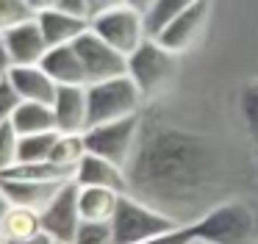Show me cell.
<instances>
[{
    "mask_svg": "<svg viewBox=\"0 0 258 244\" xmlns=\"http://www.w3.org/2000/svg\"><path fill=\"white\" fill-rule=\"evenodd\" d=\"M128 194L191 225L222 203V161L206 136L158 116H142V133L128 166Z\"/></svg>",
    "mask_w": 258,
    "mask_h": 244,
    "instance_id": "obj_1",
    "label": "cell"
},
{
    "mask_svg": "<svg viewBox=\"0 0 258 244\" xmlns=\"http://www.w3.org/2000/svg\"><path fill=\"white\" fill-rule=\"evenodd\" d=\"M195 225V238L206 244H252L255 214L241 200H222Z\"/></svg>",
    "mask_w": 258,
    "mask_h": 244,
    "instance_id": "obj_2",
    "label": "cell"
},
{
    "mask_svg": "<svg viewBox=\"0 0 258 244\" xmlns=\"http://www.w3.org/2000/svg\"><path fill=\"white\" fill-rule=\"evenodd\" d=\"M180 222H175L172 216L161 214L158 208L142 203L134 194H119L117 211H114L111 219V230H114V244H139L147 241L153 236H161V233L178 227Z\"/></svg>",
    "mask_w": 258,
    "mask_h": 244,
    "instance_id": "obj_3",
    "label": "cell"
},
{
    "mask_svg": "<svg viewBox=\"0 0 258 244\" xmlns=\"http://www.w3.org/2000/svg\"><path fill=\"white\" fill-rule=\"evenodd\" d=\"M86 100H89V128H92L139 114L145 94L131 75H119V78H108V81L86 83Z\"/></svg>",
    "mask_w": 258,
    "mask_h": 244,
    "instance_id": "obj_4",
    "label": "cell"
},
{
    "mask_svg": "<svg viewBox=\"0 0 258 244\" xmlns=\"http://www.w3.org/2000/svg\"><path fill=\"white\" fill-rule=\"evenodd\" d=\"M139 133H142V111L122 116V119H114V122L92 125L84 131L86 153H95L119 166H128L131 155H134L136 144H139Z\"/></svg>",
    "mask_w": 258,
    "mask_h": 244,
    "instance_id": "obj_5",
    "label": "cell"
},
{
    "mask_svg": "<svg viewBox=\"0 0 258 244\" xmlns=\"http://www.w3.org/2000/svg\"><path fill=\"white\" fill-rule=\"evenodd\" d=\"M175 72V53L167 50L158 39L147 36L134 53L128 55V75L142 89L145 97L156 94Z\"/></svg>",
    "mask_w": 258,
    "mask_h": 244,
    "instance_id": "obj_6",
    "label": "cell"
},
{
    "mask_svg": "<svg viewBox=\"0 0 258 244\" xmlns=\"http://www.w3.org/2000/svg\"><path fill=\"white\" fill-rule=\"evenodd\" d=\"M92 31L100 33L108 44L119 50V53L131 55L150 33L145 25V14H139L131 6H114V9H103L92 17Z\"/></svg>",
    "mask_w": 258,
    "mask_h": 244,
    "instance_id": "obj_7",
    "label": "cell"
},
{
    "mask_svg": "<svg viewBox=\"0 0 258 244\" xmlns=\"http://www.w3.org/2000/svg\"><path fill=\"white\" fill-rule=\"evenodd\" d=\"M75 53L81 55V64L86 72V83L108 81V78L128 75V55L119 53L114 44H108L100 33H95L89 28L86 33H81L73 42Z\"/></svg>",
    "mask_w": 258,
    "mask_h": 244,
    "instance_id": "obj_8",
    "label": "cell"
},
{
    "mask_svg": "<svg viewBox=\"0 0 258 244\" xmlns=\"http://www.w3.org/2000/svg\"><path fill=\"white\" fill-rule=\"evenodd\" d=\"M78 194H81V186L75 180H67L58 189L56 197L47 203V208L42 211V230L50 233L58 244H73L81 225H84Z\"/></svg>",
    "mask_w": 258,
    "mask_h": 244,
    "instance_id": "obj_9",
    "label": "cell"
},
{
    "mask_svg": "<svg viewBox=\"0 0 258 244\" xmlns=\"http://www.w3.org/2000/svg\"><path fill=\"white\" fill-rule=\"evenodd\" d=\"M208 11H211V0H197V3H191L186 11H180L172 22H167L153 39H158V42L167 50H172V53H183V50L191 47L195 39L200 36L203 25H206V20H208Z\"/></svg>",
    "mask_w": 258,
    "mask_h": 244,
    "instance_id": "obj_10",
    "label": "cell"
},
{
    "mask_svg": "<svg viewBox=\"0 0 258 244\" xmlns=\"http://www.w3.org/2000/svg\"><path fill=\"white\" fill-rule=\"evenodd\" d=\"M3 39H6V47H9V55H12L14 67H25V64H39L42 58H45V53L50 50V44H47L45 33H42V25L36 17H31V20L20 22V25L9 28L6 33H3Z\"/></svg>",
    "mask_w": 258,
    "mask_h": 244,
    "instance_id": "obj_11",
    "label": "cell"
},
{
    "mask_svg": "<svg viewBox=\"0 0 258 244\" xmlns=\"http://www.w3.org/2000/svg\"><path fill=\"white\" fill-rule=\"evenodd\" d=\"M58 133H84L89 128V100L86 86H58L53 100Z\"/></svg>",
    "mask_w": 258,
    "mask_h": 244,
    "instance_id": "obj_12",
    "label": "cell"
},
{
    "mask_svg": "<svg viewBox=\"0 0 258 244\" xmlns=\"http://www.w3.org/2000/svg\"><path fill=\"white\" fill-rule=\"evenodd\" d=\"M67 183V180H64ZM61 180H25V177H0V189L6 194V200L12 205H23V208L45 211L47 203L58 194V189L64 186Z\"/></svg>",
    "mask_w": 258,
    "mask_h": 244,
    "instance_id": "obj_13",
    "label": "cell"
},
{
    "mask_svg": "<svg viewBox=\"0 0 258 244\" xmlns=\"http://www.w3.org/2000/svg\"><path fill=\"white\" fill-rule=\"evenodd\" d=\"M78 186H103V189H114V192L125 194L128 192V175H125V166L114 164L108 158H100L95 153H86L81 158L78 169L73 177Z\"/></svg>",
    "mask_w": 258,
    "mask_h": 244,
    "instance_id": "obj_14",
    "label": "cell"
},
{
    "mask_svg": "<svg viewBox=\"0 0 258 244\" xmlns=\"http://www.w3.org/2000/svg\"><path fill=\"white\" fill-rule=\"evenodd\" d=\"M9 81L17 89V94L23 100H34V103H50L56 100V89L58 83L42 70L39 64H25V67H12L9 72Z\"/></svg>",
    "mask_w": 258,
    "mask_h": 244,
    "instance_id": "obj_15",
    "label": "cell"
},
{
    "mask_svg": "<svg viewBox=\"0 0 258 244\" xmlns=\"http://www.w3.org/2000/svg\"><path fill=\"white\" fill-rule=\"evenodd\" d=\"M39 67L58 83V86H86V72L81 64V55L73 44H58L45 53Z\"/></svg>",
    "mask_w": 258,
    "mask_h": 244,
    "instance_id": "obj_16",
    "label": "cell"
},
{
    "mask_svg": "<svg viewBox=\"0 0 258 244\" xmlns=\"http://www.w3.org/2000/svg\"><path fill=\"white\" fill-rule=\"evenodd\" d=\"M42 25V33H45L47 44L50 47H58V44H73L81 33H86L92 28V20H84V17L67 14L61 9H47L36 14Z\"/></svg>",
    "mask_w": 258,
    "mask_h": 244,
    "instance_id": "obj_17",
    "label": "cell"
},
{
    "mask_svg": "<svg viewBox=\"0 0 258 244\" xmlns=\"http://www.w3.org/2000/svg\"><path fill=\"white\" fill-rule=\"evenodd\" d=\"M14 128L20 136H31V133H50L56 128V114H53L50 103H34V100H23L12 116Z\"/></svg>",
    "mask_w": 258,
    "mask_h": 244,
    "instance_id": "obj_18",
    "label": "cell"
},
{
    "mask_svg": "<svg viewBox=\"0 0 258 244\" xmlns=\"http://www.w3.org/2000/svg\"><path fill=\"white\" fill-rule=\"evenodd\" d=\"M78 203L84 222H111L119 203V192L103 186H81Z\"/></svg>",
    "mask_w": 258,
    "mask_h": 244,
    "instance_id": "obj_19",
    "label": "cell"
},
{
    "mask_svg": "<svg viewBox=\"0 0 258 244\" xmlns=\"http://www.w3.org/2000/svg\"><path fill=\"white\" fill-rule=\"evenodd\" d=\"M42 233V214L34 208L23 205H9V211L0 219V241H12V238H28Z\"/></svg>",
    "mask_w": 258,
    "mask_h": 244,
    "instance_id": "obj_20",
    "label": "cell"
},
{
    "mask_svg": "<svg viewBox=\"0 0 258 244\" xmlns=\"http://www.w3.org/2000/svg\"><path fill=\"white\" fill-rule=\"evenodd\" d=\"M84 155H86L84 133H58L56 144H53V153H50V161H56V164L75 172Z\"/></svg>",
    "mask_w": 258,
    "mask_h": 244,
    "instance_id": "obj_21",
    "label": "cell"
},
{
    "mask_svg": "<svg viewBox=\"0 0 258 244\" xmlns=\"http://www.w3.org/2000/svg\"><path fill=\"white\" fill-rule=\"evenodd\" d=\"M58 139V131L50 133H31V136H20V153L17 164H34V161H50L53 144Z\"/></svg>",
    "mask_w": 258,
    "mask_h": 244,
    "instance_id": "obj_22",
    "label": "cell"
},
{
    "mask_svg": "<svg viewBox=\"0 0 258 244\" xmlns=\"http://www.w3.org/2000/svg\"><path fill=\"white\" fill-rule=\"evenodd\" d=\"M191 3H197V0H156V3H153V9L145 14L147 33H150V36H156V33L161 31L167 22H172L175 17H178L180 11H186Z\"/></svg>",
    "mask_w": 258,
    "mask_h": 244,
    "instance_id": "obj_23",
    "label": "cell"
},
{
    "mask_svg": "<svg viewBox=\"0 0 258 244\" xmlns=\"http://www.w3.org/2000/svg\"><path fill=\"white\" fill-rule=\"evenodd\" d=\"M31 17H36V11L28 6V0H0V33H6L9 28L20 25Z\"/></svg>",
    "mask_w": 258,
    "mask_h": 244,
    "instance_id": "obj_24",
    "label": "cell"
},
{
    "mask_svg": "<svg viewBox=\"0 0 258 244\" xmlns=\"http://www.w3.org/2000/svg\"><path fill=\"white\" fill-rule=\"evenodd\" d=\"M17 153H20V133L14 128V122H3L0 125V172L17 164Z\"/></svg>",
    "mask_w": 258,
    "mask_h": 244,
    "instance_id": "obj_25",
    "label": "cell"
},
{
    "mask_svg": "<svg viewBox=\"0 0 258 244\" xmlns=\"http://www.w3.org/2000/svg\"><path fill=\"white\" fill-rule=\"evenodd\" d=\"M73 244H114L111 222H84Z\"/></svg>",
    "mask_w": 258,
    "mask_h": 244,
    "instance_id": "obj_26",
    "label": "cell"
},
{
    "mask_svg": "<svg viewBox=\"0 0 258 244\" xmlns=\"http://www.w3.org/2000/svg\"><path fill=\"white\" fill-rule=\"evenodd\" d=\"M241 114H244L250 136L258 142V83H250V86L241 89Z\"/></svg>",
    "mask_w": 258,
    "mask_h": 244,
    "instance_id": "obj_27",
    "label": "cell"
},
{
    "mask_svg": "<svg viewBox=\"0 0 258 244\" xmlns=\"http://www.w3.org/2000/svg\"><path fill=\"white\" fill-rule=\"evenodd\" d=\"M20 103H23V97H20L17 89L12 86V81H9V78H0V125L12 119Z\"/></svg>",
    "mask_w": 258,
    "mask_h": 244,
    "instance_id": "obj_28",
    "label": "cell"
},
{
    "mask_svg": "<svg viewBox=\"0 0 258 244\" xmlns=\"http://www.w3.org/2000/svg\"><path fill=\"white\" fill-rule=\"evenodd\" d=\"M191 241H195V225H178L172 230L161 233V236H153L139 244H191Z\"/></svg>",
    "mask_w": 258,
    "mask_h": 244,
    "instance_id": "obj_29",
    "label": "cell"
},
{
    "mask_svg": "<svg viewBox=\"0 0 258 244\" xmlns=\"http://www.w3.org/2000/svg\"><path fill=\"white\" fill-rule=\"evenodd\" d=\"M58 9L67 11V14L84 17V20H92V17H95V6H92V0H61Z\"/></svg>",
    "mask_w": 258,
    "mask_h": 244,
    "instance_id": "obj_30",
    "label": "cell"
},
{
    "mask_svg": "<svg viewBox=\"0 0 258 244\" xmlns=\"http://www.w3.org/2000/svg\"><path fill=\"white\" fill-rule=\"evenodd\" d=\"M0 244H58L50 233H36V236H28V238H12V241H0Z\"/></svg>",
    "mask_w": 258,
    "mask_h": 244,
    "instance_id": "obj_31",
    "label": "cell"
},
{
    "mask_svg": "<svg viewBox=\"0 0 258 244\" xmlns=\"http://www.w3.org/2000/svg\"><path fill=\"white\" fill-rule=\"evenodd\" d=\"M14 61L12 55H9V47H6V39H3V33H0V78H6L9 72H12Z\"/></svg>",
    "mask_w": 258,
    "mask_h": 244,
    "instance_id": "obj_32",
    "label": "cell"
},
{
    "mask_svg": "<svg viewBox=\"0 0 258 244\" xmlns=\"http://www.w3.org/2000/svg\"><path fill=\"white\" fill-rule=\"evenodd\" d=\"M58 3H61V0H28V6L36 14H39V11H47V9H58Z\"/></svg>",
    "mask_w": 258,
    "mask_h": 244,
    "instance_id": "obj_33",
    "label": "cell"
},
{
    "mask_svg": "<svg viewBox=\"0 0 258 244\" xmlns=\"http://www.w3.org/2000/svg\"><path fill=\"white\" fill-rule=\"evenodd\" d=\"M153 3H156V0H125V6H131V9H136L139 14H147V11L153 9Z\"/></svg>",
    "mask_w": 258,
    "mask_h": 244,
    "instance_id": "obj_34",
    "label": "cell"
},
{
    "mask_svg": "<svg viewBox=\"0 0 258 244\" xmlns=\"http://www.w3.org/2000/svg\"><path fill=\"white\" fill-rule=\"evenodd\" d=\"M9 205H12V203L6 200V194H3V189H0V219H3V214L9 211Z\"/></svg>",
    "mask_w": 258,
    "mask_h": 244,
    "instance_id": "obj_35",
    "label": "cell"
},
{
    "mask_svg": "<svg viewBox=\"0 0 258 244\" xmlns=\"http://www.w3.org/2000/svg\"><path fill=\"white\" fill-rule=\"evenodd\" d=\"M125 0H100V9L97 11H103V9H114V6H122Z\"/></svg>",
    "mask_w": 258,
    "mask_h": 244,
    "instance_id": "obj_36",
    "label": "cell"
},
{
    "mask_svg": "<svg viewBox=\"0 0 258 244\" xmlns=\"http://www.w3.org/2000/svg\"><path fill=\"white\" fill-rule=\"evenodd\" d=\"M92 6H95V14H97V9H100V0H92Z\"/></svg>",
    "mask_w": 258,
    "mask_h": 244,
    "instance_id": "obj_37",
    "label": "cell"
},
{
    "mask_svg": "<svg viewBox=\"0 0 258 244\" xmlns=\"http://www.w3.org/2000/svg\"><path fill=\"white\" fill-rule=\"evenodd\" d=\"M191 244H206V241H197V238H195V241H191Z\"/></svg>",
    "mask_w": 258,
    "mask_h": 244,
    "instance_id": "obj_38",
    "label": "cell"
}]
</instances>
